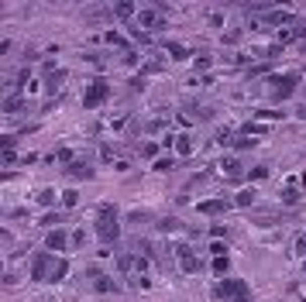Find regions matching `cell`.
Masks as SVG:
<instances>
[{
  "mask_svg": "<svg viewBox=\"0 0 306 302\" xmlns=\"http://www.w3.org/2000/svg\"><path fill=\"white\" fill-rule=\"evenodd\" d=\"M117 234H120L117 206H114V203H100V209H96V237H100L103 244H114Z\"/></svg>",
  "mask_w": 306,
  "mask_h": 302,
  "instance_id": "obj_1",
  "label": "cell"
},
{
  "mask_svg": "<svg viewBox=\"0 0 306 302\" xmlns=\"http://www.w3.org/2000/svg\"><path fill=\"white\" fill-rule=\"evenodd\" d=\"M241 295H248V285L241 282V278H220V282L213 285V299H220V302H234V299H241Z\"/></svg>",
  "mask_w": 306,
  "mask_h": 302,
  "instance_id": "obj_2",
  "label": "cell"
},
{
  "mask_svg": "<svg viewBox=\"0 0 306 302\" xmlns=\"http://www.w3.org/2000/svg\"><path fill=\"white\" fill-rule=\"evenodd\" d=\"M55 268H58V258H52V251L35 254V261H31V278H35V282H52Z\"/></svg>",
  "mask_w": 306,
  "mask_h": 302,
  "instance_id": "obj_3",
  "label": "cell"
},
{
  "mask_svg": "<svg viewBox=\"0 0 306 302\" xmlns=\"http://www.w3.org/2000/svg\"><path fill=\"white\" fill-rule=\"evenodd\" d=\"M107 96H110V83H107V79H93V83L86 86L83 107H86V110H96V107H100V103H103Z\"/></svg>",
  "mask_w": 306,
  "mask_h": 302,
  "instance_id": "obj_4",
  "label": "cell"
},
{
  "mask_svg": "<svg viewBox=\"0 0 306 302\" xmlns=\"http://www.w3.org/2000/svg\"><path fill=\"white\" fill-rule=\"evenodd\" d=\"M138 24H141V31H165L169 18L158 14V7H145V11H138Z\"/></svg>",
  "mask_w": 306,
  "mask_h": 302,
  "instance_id": "obj_5",
  "label": "cell"
},
{
  "mask_svg": "<svg viewBox=\"0 0 306 302\" xmlns=\"http://www.w3.org/2000/svg\"><path fill=\"white\" fill-rule=\"evenodd\" d=\"M289 21H296L292 11H286V7H272L265 18L251 21V24H255V28H282V24H289Z\"/></svg>",
  "mask_w": 306,
  "mask_h": 302,
  "instance_id": "obj_6",
  "label": "cell"
},
{
  "mask_svg": "<svg viewBox=\"0 0 306 302\" xmlns=\"http://www.w3.org/2000/svg\"><path fill=\"white\" fill-rule=\"evenodd\" d=\"M268 86H272V96H275V100H286V96L296 93V86H299V76H275Z\"/></svg>",
  "mask_w": 306,
  "mask_h": 302,
  "instance_id": "obj_7",
  "label": "cell"
},
{
  "mask_svg": "<svg viewBox=\"0 0 306 302\" xmlns=\"http://www.w3.org/2000/svg\"><path fill=\"white\" fill-rule=\"evenodd\" d=\"M175 258H179V268H182L186 275H196V271H200V261H196V254H193L190 244H175Z\"/></svg>",
  "mask_w": 306,
  "mask_h": 302,
  "instance_id": "obj_8",
  "label": "cell"
},
{
  "mask_svg": "<svg viewBox=\"0 0 306 302\" xmlns=\"http://www.w3.org/2000/svg\"><path fill=\"white\" fill-rule=\"evenodd\" d=\"M66 247H69V237H66V230H62V226L52 230V234H45V251L58 254V251H66Z\"/></svg>",
  "mask_w": 306,
  "mask_h": 302,
  "instance_id": "obj_9",
  "label": "cell"
},
{
  "mask_svg": "<svg viewBox=\"0 0 306 302\" xmlns=\"http://www.w3.org/2000/svg\"><path fill=\"white\" fill-rule=\"evenodd\" d=\"M41 72H45V90H48V93H55L58 86L66 83V72H62V69H55L52 62H48V65H45Z\"/></svg>",
  "mask_w": 306,
  "mask_h": 302,
  "instance_id": "obj_10",
  "label": "cell"
},
{
  "mask_svg": "<svg viewBox=\"0 0 306 302\" xmlns=\"http://www.w3.org/2000/svg\"><path fill=\"white\" fill-rule=\"evenodd\" d=\"M200 213L220 216V213H227V203H224V199H203V203H200Z\"/></svg>",
  "mask_w": 306,
  "mask_h": 302,
  "instance_id": "obj_11",
  "label": "cell"
},
{
  "mask_svg": "<svg viewBox=\"0 0 306 302\" xmlns=\"http://www.w3.org/2000/svg\"><path fill=\"white\" fill-rule=\"evenodd\" d=\"M93 288L100 292V295H114V292H117V282H114V278H107V275H96V278H93Z\"/></svg>",
  "mask_w": 306,
  "mask_h": 302,
  "instance_id": "obj_12",
  "label": "cell"
},
{
  "mask_svg": "<svg viewBox=\"0 0 306 302\" xmlns=\"http://www.w3.org/2000/svg\"><path fill=\"white\" fill-rule=\"evenodd\" d=\"M69 175H76V179H93V165H90V162H73V165H69Z\"/></svg>",
  "mask_w": 306,
  "mask_h": 302,
  "instance_id": "obj_13",
  "label": "cell"
},
{
  "mask_svg": "<svg viewBox=\"0 0 306 302\" xmlns=\"http://www.w3.org/2000/svg\"><path fill=\"white\" fill-rule=\"evenodd\" d=\"M175 155H179V158H190V155H193L190 134H179V137H175Z\"/></svg>",
  "mask_w": 306,
  "mask_h": 302,
  "instance_id": "obj_14",
  "label": "cell"
},
{
  "mask_svg": "<svg viewBox=\"0 0 306 302\" xmlns=\"http://www.w3.org/2000/svg\"><path fill=\"white\" fill-rule=\"evenodd\" d=\"M134 268H138V258H134V254H120V258H117V271H120V275H131Z\"/></svg>",
  "mask_w": 306,
  "mask_h": 302,
  "instance_id": "obj_15",
  "label": "cell"
},
{
  "mask_svg": "<svg viewBox=\"0 0 306 302\" xmlns=\"http://www.w3.org/2000/svg\"><path fill=\"white\" fill-rule=\"evenodd\" d=\"M21 110H24V100H21L18 93L4 96V113H21Z\"/></svg>",
  "mask_w": 306,
  "mask_h": 302,
  "instance_id": "obj_16",
  "label": "cell"
},
{
  "mask_svg": "<svg viewBox=\"0 0 306 302\" xmlns=\"http://www.w3.org/2000/svg\"><path fill=\"white\" fill-rule=\"evenodd\" d=\"M131 14H134V4H128V0L114 4V18H120V21H131Z\"/></svg>",
  "mask_w": 306,
  "mask_h": 302,
  "instance_id": "obj_17",
  "label": "cell"
},
{
  "mask_svg": "<svg viewBox=\"0 0 306 302\" xmlns=\"http://www.w3.org/2000/svg\"><path fill=\"white\" fill-rule=\"evenodd\" d=\"M210 268L217 271V275H227V271H230V258H227V254H220V258H213V261H210Z\"/></svg>",
  "mask_w": 306,
  "mask_h": 302,
  "instance_id": "obj_18",
  "label": "cell"
},
{
  "mask_svg": "<svg viewBox=\"0 0 306 302\" xmlns=\"http://www.w3.org/2000/svg\"><path fill=\"white\" fill-rule=\"evenodd\" d=\"M251 203H255V189H241L234 196V206H251Z\"/></svg>",
  "mask_w": 306,
  "mask_h": 302,
  "instance_id": "obj_19",
  "label": "cell"
},
{
  "mask_svg": "<svg viewBox=\"0 0 306 302\" xmlns=\"http://www.w3.org/2000/svg\"><path fill=\"white\" fill-rule=\"evenodd\" d=\"M165 55H169V58H190V48H182V45H172V41H169V45H165Z\"/></svg>",
  "mask_w": 306,
  "mask_h": 302,
  "instance_id": "obj_20",
  "label": "cell"
},
{
  "mask_svg": "<svg viewBox=\"0 0 306 302\" xmlns=\"http://www.w3.org/2000/svg\"><path fill=\"white\" fill-rule=\"evenodd\" d=\"M55 199H58L55 189H41V192H38V206H52Z\"/></svg>",
  "mask_w": 306,
  "mask_h": 302,
  "instance_id": "obj_21",
  "label": "cell"
},
{
  "mask_svg": "<svg viewBox=\"0 0 306 302\" xmlns=\"http://www.w3.org/2000/svg\"><path fill=\"white\" fill-rule=\"evenodd\" d=\"M76 203H79V192H76V189H66V192H62V206L73 209Z\"/></svg>",
  "mask_w": 306,
  "mask_h": 302,
  "instance_id": "obj_22",
  "label": "cell"
},
{
  "mask_svg": "<svg viewBox=\"0 0 306 302\" xmlns=\"http://www.w3.org/2000/svg\"><path fill=\"white\" fill-rule=\"evenodd\" d=\"M103 41H107V45H117V48H124V52H128V38H120L117 31H107V38H103Z\"/></svg>",
  "mask_w": 306,
  "mask_h": 302,
  "instance_id": "obj_23",
  "label": "cell"
},
{
  "mask_svg": "<svg viewBox=\"0 0 306 302\" xmlns=\"http://www.w3.org/2000/svg\"><path fill=\"white\" fill-rule=\"evenodd\" d=\"M58 223H62V213H45V216H41V226H52V230H58Z\"/></svg>",
  "mask_w": 306,
  "mask_h": 302,
  "instance_id": "obj_24",
  "label": "cell"
},
{
  "mask_svg": "<svg viewBox=\"0 0 306 302\" xmlns=\"http://www.w3.org/2000/svg\"><path fill=\"white\" fill-rule=\"evenodd\" d=\"M210 65H213V58H210V55H196V58H193V69H200V72H207Z\"/></svg>",
  "mask_w": 306,
  "mask_h": 302,
  "instance_id": "obj_25",
  "label": "cell"
},
{
  "mask_svg": "<svg viewBox=\"0 0 306 302\" xmlns=\"http://www.w3.org/2000/svg\"><path fill=\"white\" fill-rule=\"evenodd\" d=\"M220 169L227 172V175H241V165H237L234 158H224V165H220Z\"/></svg>",
  "mask_w": 306,
  "mask_h": 302,
  "instance_id": "obj_26",
  "label": "cell"
},
{
  "mask_svg": "<svg viewBox=\"0 0 306 302\" xmlns=\"http://www.w3.org/2000/svg\"><path fill=\"white\" fill-rule=\"evenodd\" d=\"M55 158H58V162H66V165H73V162H76V158H73V148H58Z\"/></svg>",
  "mask_w": 306,
  "mask_h": 302,
  "instance_id": "obj_27",
  "label": "cell"
},
{
  "mask_svg": "<svg viewBox=\"0 0 306 302\" xmlns=\"http://www.w3.org/2000/svg\"><path fill=\"white\" fill-rule=\"evenodd\" d=\"M158 226H162V230H179V220H175V216H165V220H158Z\"/></svg>",
  "mask_w": 306,
  "mask_h": 302,
  "instance_id": "obj_28",
  "label": "cell"
},
{
  "mask_svg": "<svg viewBox=\"0 0 306 302\" xmlns=\"http://www.w3.org/2000/svg\"><path fill=\"white\" fill-rule=\"evenodd\" d=\"M141 155H145V158H155V155H158V144H155V141H145Z\"/></svg>",
  "mask_w": 306,
  "mask_h": 302,
  "instance_id": "obj_29",
  "label": "cell"
},
{
  "mask_svg": "<svg viewBox=\"0 0 306 302\" xmlns=\"http://www.w3.org/2000/svg\"><path fill=\"white\" fill-rule=\"evenodd\" d=\"M14 144H18V137H14V134H11V137L4 134V141H0V151H14Z\"/></svg>",
  "mask_w": 306,
  "mask_h": 302,
  "instance_id": "obj_30",
  "label": "cell"
},
{
  "mask_svg": "<svg viewBox=\"0 0 306 302\" xmlns=\"http://www.w3.org/2000/svg\"><path fill=\"white\" fill-rule=\"evenodd\" d=\"M265 175H268L265 165H258V169H251V172H248V179H255V182H258V179H265Z\"/></svg>",
  "mask_w": 306,
  "mask_h": 302,
  "instance_id": "obj_31",
  "label": "cell"
},
{
  "mask_svg": "<svg viewBox=\"0 0 306 302\" xmlns=\"http://www.w3.org/2000/svg\"><path fill=\"white\" fill-rule=\"evenodd\" d=\"M213 258H220V254H227V244H224V241H213Z\"/></svg>",
  "mask_w": 306,
  "mask_h": 302,
  "instance_id": "obj_32",
  "label": "cell"
},
{
  "mask_svg": "<svg viewBox=\"0 0 306 302\" xmlns=\"http://www.w3.org/2000/svg\"><path fill=\"white\" fill-rule=\"evenodd\" d=\"M255 117H265V120H279L282 113H279V110H258V113H255Z\"/></svg>",
  "mask_w": 306,
  "mask_h": 302,
  "instance_id": "obj_33",
  "label": "cell"
},
{
  "mask_svg": "<svg viewBox=\"0 0 306 302\" xmlns=\"http://www.w3.org/2000/svg\"><path fill=\"white\" fill-rule=\"evenodd\" d=\"M237 35H241L237 28H234V31H224V45H234V41H237Z\"/></svg>",
  "mask_w": 306,
  "mask_h": 302,
  "instance_id": "obj_34",
  "label": "cell"
},
{
  "mask_svg": "<svg viewBox=\"0 0 306 302\" xmlns=\"http://www.w3.org/2000/svg\"><path fill=\"white\" fill-rule=\"evenodd\" d=\"M155 169L165 172V169H172V162H169V158H158V162H155Z\"/></svg>",
  "mask_w": 306,
  "mask_h": 302,
  "instance_id": "obj_35",
  "label": "cell"
},
{
  "mask_svg": "<svg viewBox=\"0 0 306 302\" xmlns=\"http://www.w3.org/2000/svg\"><path fill=\"white\" fill-rule=\"evenodd\" d=\"M251 144H255L251 137H237V141H234V148H251Z\"/></svg>",
  "mask_w": 306,
  "mask_h": 302,
  "instance_id": "obj_36",
  "label": "cell"
},
{
  "mask_svg": "<svg viewBox=\"0 0 306 302\" xmlns=\"http://www.w3.org/2000/svg\"><path fill=\"white\" fill-rule=\"evenodd\" d=\"M296 254H306V234L299 237V241H296Z\"/></svg>",
  "mask_w": 306,
  "mask_h": 302,
  "instance_id": "obj_37",
  "label": "cell"
},
{
  "mask_svg": "<svg viewBox=\"0 0 306 302\" xmlns=\"http://www.w3.org/2000/svg\"><path fill=\"white\" fill-rule=\"evenodd\" d=\"M296 117H299V120H306V103L299 107V110H296Z\"/></svg>",
  "mask_w": 306,
  "mask_h": 302,
  "instance_id": "obj_38",
  "label": "cell"
},
{
  "mask_svg": "<svg viewBox=\"0 0 306 302\" xmlns=\"http://www.w3.org/2000/svg\"><path fill=\"white\" fill-rule=\"evenodd\" d=\"M234 302H248V295H241V299H234Z\"/></svg>",
  "mask_w": 306,
  "mask_h": 302,
  "instance_id": "obj_39",
  "label": "cell"
}]
</instances>
